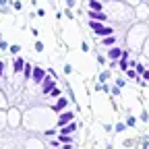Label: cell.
<instances>
[{
    "mask_svg": "<svg viewBox=\"0 0 149 149\" xmlns=\"http://www.w3.org/2000/svg\"><path fill=\"white\" fill-rule=\"evenodd\" d=\"M48 77V70H44V68H40V66H33V74H31V81L35 83V85H42V81Z\"/></svg>",
    "mask_w": 149,
    "mask_h": 149,
    "instance_id": "obj_1",
    "label": "cell"
},
{
    "mask_svg": "<svg viewBox=\"0 0 149 149\" xmlns=\"http://www.w3.org/2000/svg\"><path fill=\"white\" fill-rule=\"evenodd\" d=\"M54 87H56V79L48 74V77H46V79L42 81V93H44V95H48V93H50V91H52Z\"/></svg>",
    "mask_w": 149,
    "mask_h": 149,
    "instance_id": "obj_2",
    "label": "cell"
},
{
    "mask_svg": "<svg viewBox=\"0 0 149 149\" xmlns=\"http://www.w3.org/2000/svg\"><path fill=\"white\" fill-rule=\"evenodd\" d=\"M66 106H68V100L60 95L58 100H56V104H54L50 110H52V112H56V114H60V112H64V108H66Z\"/></svg>",
    "mask_w": 149,
    "mask_h": 149,
    "instance_id": "obj_3",
    "label": "cell"
},
{
    "mask_svg": "<svg viewBox=\"0 0 149 149\" xmlns=\"http://www.w3.org/2000/svg\"><path fill=\"white\" fill-rule=\"evenodd\" d=\"M74 130H77V122H74V120H70L64 126H58V133L60 135H70V133H74Z\"/></svg>",
    "mask_w": 149,
    "mask_h": 149,
    "instance_id": "obj_4",
    "label": "cell"
},
{
    "mask_svg": "<svg viewBox=\"0 0 149 149\" xmlns=\"http://www.w3.org/2000/svg\"><path fill=\"white\" fill-rule=\"evenodd\" d=\"M108 19V15L104 13V10H89V21H106Z\"/></svg>",
    "mask_w": 149,
    "mask_h": 149,
    "instance_id": "obj_5",
    "label": "cell"
},
{
    "mask_svg": "<svg viewBox=\"0 0 149 149\" xmlns=\"http://www.w3.org/2000/svg\"><path fill=\"white\" fill-rule=\"evenodd\" d=\"M70 120H74V114H72V112H62V114L58 116V124H56V126H64V124H68Z\"/></svg>",
    "mask_w": 149,
    "mask_h": 149,
    "instance_id": "obj_6",
    "label": "cell"
},
{
    "mask_svg": "<svg viewBox=\"0 0 149 149\" xmlns=\"http://www.w3.org/2000/svg\"><path fill=\"white\" fill-rule=\"evenodd\" d=\"M23 66H25V58H15V62H13V70L19 74V72H23Z\"/></svg>",
    "mask_w": 149,
    "mask_h": 149,
    "instance_id": "obj_7",
    "label": "cell"
},
{
    "mask_svg": "<svg viewBox=\"0 0 149 149\" xmlns=\"http://www.w3.org/2000/svg\"><path fill=\"white\" fill-rule=\"evenodd\" d=\"M31 74H33V64L25 60V66H23V79L29 81V79H31Z\"/></svg>",
    "mask_w": 149,
    "mask_h": 149,
    "instance_id": "obj_8",
    "label": "cell"
},
{
    "mask_svg": "<svg viewBox=\"0 0 149 149\" xmlns=\"http://www.w3.org/2000/svg\"><path fill=\"white\" fill-rule=\"evenodd\" d=\"M120 56H122V50H120V48H112V50L108 52V58H112V60H118Z\"/></svg>",
    "mask_w": 149,
    "mask_h": 149,
    "instance_id": "obj_9",
    "label": "cell"
},
{
    "mask_svg": "<svg viewBox=\"0 0 149 149\" xmlns=\"http://www.w3.org/2000/svg\"><path fill=\"white\" fill-rule=\"evenodd\" d=\"M89 10H102V0H87Z\"/></svg>",
    "mask_w": 149,
    "mask_h": 149,
    "instance_id": "obj_10",
    "label": "cell"
},
{
    "mask_svg": "<svg viewBox=\"0 0 149 149\" xmlns=\"http://www.w3.org/2000/svg\"><path fill=\"white\" fill-rule=\"evenodd\" d=\"M102 44L108 48V46H114V44H116V40H114V35H106L104 40H102Z\"/></svg>",
    "mask_w": 149,
    "mask_h": 149,
    "instance_id": "obj_11",
    "label": "cell"
},
{
    "mask_svg": "<svg viewBox=\"0 0 149 149\" xmlns=\"http://www.w3.org/2000/svg\"><path fill=\"white\" fill-rule=\"evenodd\" d=\"M48 95H50V97H54V100H58V97L62 95V91H60V87H58V85H56V87H54V89L48 93Z\"/></svg>",
    "mask_w": 149,
    "mask_h": 149,
    "instance_id": "obj_12",
    "label": "cell"
},
{
    "mask_svg": "<svg viewBox=\"0 0 149 149\" xmlns=\"http://www.w3.org/2000/svg\"><path fill=\"white\" fill-rule=\"evenodd\" d=\"M58 141H60V145H64V143H70L72 139H70V135H60L58 133Z\"/></svg>",
    "mask_w": 149,
    "mask_h": 149,
    "instance_id": "obj_13",
    "label": "cell"
},
{
    "mask_svg": "<svg viewBox=\"0 0 149 149\" xmlns=\"http://www.w3.org/2000/svg\"><path fill=\"white\" fill-rule=\"evenodd\" d=\"M8 52H10V54H15V56H17V54H19V52H21V46H19V44H13V46H8Z\"/></svg>",
    "mask_w": 149,
    "mask_h": 149,
    "instance_id": "obj_14",
    "label": "cell"
},
{
    "mask_svg": "<svg viewBox=\"0 0 149 149\" xmlns=\"http://www.w3.org/2000/svg\"><path fill=\"white\" fill-rule=\"evenodd\" d=\"M118 66H120L122 70H126V68H128V60H126V58H118Z\"/></svg>",
    "mask_w": 149,
    "mask_h": 149,
    "instance_id": "obj_15",
    "label": "cell"
},
{
    "mask_svg": "<svg viewBox=\"0 0 149 149\" xmlns=\"http://www.w3.org/2000/svg\"><path fill=\"white\" fill-rule=\"evenodd\" d=\"M137 74H139V72H137L135 68H126V77H130V79H137Z\"/></svg>",
    "mask_w": 149,
    "mask_h": 149,
    "instance_id": "obj_16",
    "label": "cell"
},
{
    "mask_svg": "<svg viewBox=\"0 0 149 149\" xmlns=\"http://www.w3.org/2000/svg\"><path fill=\"white\" fill-rule=\"evenodd\" d=\"M108 77H110V70H102V74H100V83L108 81Z\"/></svg>",
    "mask_w": 149,
    "mask_h": 149,
    "instance_id": "obj_17",
    "label": "cell"
},
{
    "mask_svg": "<svg viewBox=\"0 0 149 149\" xmlns=\"http://www.w3.org/2000/svg\"><path fill=\"white\" fill-rule=\"evenodd\" d=\"M124 128H126V124H124V122H118V124L114 126V130H116V133H122Z\"/></svg>",
    "mask_w": 149,
    "mask_h": 149,
    "instance_id": "obj_18",
    "label": "cell"
},
{
    "mask_svg": "<svg viewBox=\"0 0 149 149\" xmlns=\"http://www.w3.org/2000/svg\"><path fill=\"white\" fill-rule=\"evenodd\" d=\"M13 8H15V10H21V8H23V4L19 2V0H15V2H13Z\"/></svg>",
    "mask_w": 149,
    "mask_h": 149,
    "instance_id": "obj_19",
    "label": "cell"
},
{
    "mask_svg": "<svg viewBox=\"0 0 149 149\" xmlns=\"http://www.w3.org/2000/svg\"><path fill=\"white\" fill-rule=\"evenodd\" d=\"M0 50H2V52H6V50H8V44H6L4 40H0Z\"/></svg>",
    "mask_w": 149,
    "mask_h": 149,
    "instance_id": "obj_20",
    "label": "cell"
},
{
    "mask_svg": "<svg viewBox=\"0 0 149 149\" xmlns=\"http://www.w3.org/2000/svg\"><path fill=\"white\" fill-rule=\"evenodd\" d=\"M44 50V44L42 42H35V52H42Z\"/></svg>",
    "mask_w": 149,
    "mask_h": 149,
    "instance_id": "obj_21",
    "label": "cell"
},
{
    "mask_svg": "<svg viewBox=\"0 0 149 149\" xmlns=\"http://www.w3.org/2000/svg\"><path fill=\"white\" fill-rule=\"evenodd\" d=\"M74 4H77V0H66V8H72Z\"/></svg>",
    "mask_w": 149,
    "mask_h": 149,
    "instance_id": "obj_22",
    "label": "cell"
},
{
    "mask_svg": "<svg viewBox=\"0 0 149 149\" xmlns=\"http://www.w3.org/2000/svg\"><path fill=\"white\" fill-rule=\"evenodd\" d=\"M112 95H120V87H118V85H116L114 89H112Z\"/></svg>",
    "mask_w": 149,
    "mask_h": 149,
    "instance_id": "obj_23",
    "label": "cell"
},
{
    "mask_svg": "<svg viewBox=\"0 0 149 149\" xmlns=\"http://www.w3.org/2000/svg\"><path fill=\"white\" fill-rule=\"evenodd\" d=\"M64 15H66L68 19H74V15H72V10H70V8H66V10H64Z\"/></svg>",
    "mask_w": 149,
    "mask_h": 149,
    "instance_id": "obj_24",
    "label": "cell"
},
{
    "mask_svg": "<svg viewBox=\"0 0 149 149\" xmlns=\"http://www.w3.org/2000/svg\"><path fill=\"white\" fill-rule=\"evenodd\" d=\"M64 72H66V74H70V72H72V66H70V64H66V66H64Z\"/></svg>",
    "mask_w": 149,
    "mask_h": 149,
    "instance_id": "obj_25",
    "label": "cell"
},
{
    "mask_svg": "<svg viewBox=\"0 0 149 149\" xmlns=\"http://www.w3.org/2000/svg\"><path fill=\"white\" fill-rule=\"evenodd\" d=\"M35 15H37V17H44V15H46V10H44V8H37V13H35Z\"/></svg>",
    "mask_w": 149,
    "mask_h": 149,
    "instance_id": "obj_26",
    "label": "cell"
},
{
    "mask_svg": "<svg viewBox=\"0 0 149 149\" xmlns=\"http://www.w3.org/2000/svg\"><path fill=\"white\" fill-rule=\"evenodd\" d=\"M143 79H145V81H149V70H143Z\"/></svg>",
    "mask_w": 149,
    "mask_h": 149,
    "instance_id": "obj_27",
    "label": "cell"
},
{
    "mask_svg": "<svg viewBox=\"0 0 149 149\" xmlns=\"http://www.w3.org/2000/svg\"><path fill=\"white\" fill-rule=\"evenodd\" d=\"M2 72H4V62L0 60V77H2Z\"/></svg>",
    "mask_w": 149,
    "mask_h": 149,
    "instance_id": "obj_28",
    "label": "cell"
},
{
    "mask_svg": "<svg viewBox=\"0 0 149 149\" xmlns=\"http://www.w3.org/2000/svg\"><path fill=\"white\" fill-rule=\"evenodd\" d=\"M0 6H6V0H0Z\"/></svg>",
    "mask_w": 149,
    "mask_h": 149,
    "instance_id": "obj_29",
    "label": "cell"
},
{
    "mask_svg": "<svg viewBox=\"0 0 149 149\" xmlns=\"http://www.w3.org/2000/svg\"><path fill=\"white\" fill-rule=\"evenodd\" d=\"M56 149H64V147H56Z\"/></svg>",
    "mask_w": 149,
    "mask_h": 149,
    "instance_id": "obj_30",
    "label": "cell"
},
{
    "mask_svg": "<svg viewBox=\"0 0 149 149\" xmlns=\"http://www.w3.org/2000/svg\"><path fill=\"white\" fill-rule=\"evenodd\" d=\"M0 40H2V33H0Z\"/></svg>",
    "mask_w": 149,
    "mask_h": 149,
    "instance_id": "obj_31",
    "label": "cell"
}]
</instances>
